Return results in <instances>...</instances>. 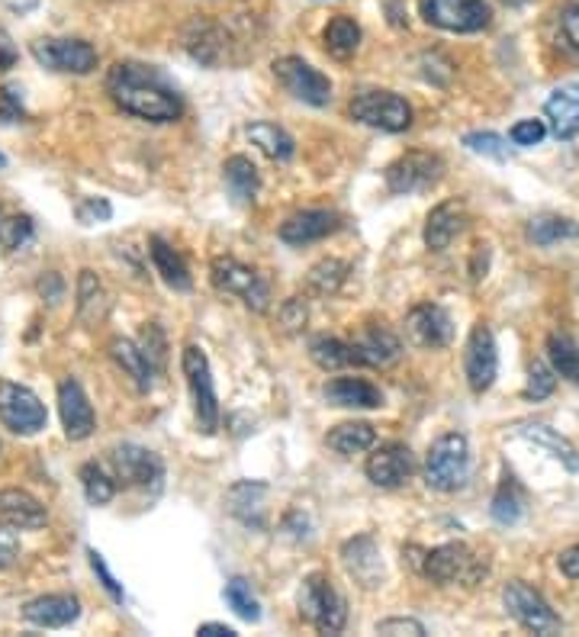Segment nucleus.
I'll return each mask as SVG.
<instances>
[{
    "label": "nucleus",
    "instance_id": "1",
    "mask_svg": "<svg viewBox=\"0 0 579 637\" xmlns=\"http://www.w3.org/2000/svg\"><path fill=\"white\" fill-rule=\"evenodd\" d=\"M106 91L123 113L148 123H174L184 110L165 78L136 62H120L113 68L106 78Z\"/></svg>",
    "mask_w": 579,
    "mask_h": 637
},
{
    "label": "nucleus",
    "instance_id": "2",
    "mask_svg": "<svg viewBox=\"0 0 579 637\" xmlns=\"http://www.w3.org/2000/svg\"><path fill=\"white\" fill-rule=\"evenodd\" d=\"M471 480V444L461 432L442 435L425 458V483L438 493H457Z\"/></svg>",
    "mask_w": 579,
    "mask_h": 637
},
{
    "label": "nucleus",
    "instance_id": "3",
    "mask_svg": "<svg viewBox=\"0 0 579 637\" xmlns=\"http://www.w3.org/2000/svg\"><path fill=\"white\" fill-rule=\"evenodd\" d=\"M300 615L309 621L319 635H341L344 621H348V603L339 589L332 586L329 576L312 573L300 586Z\"/></svg>",
    "mask_w": 579,
    "mask_h": 637
},
{
    "label": "nucleus",
    "instance_id": "4",
    "mask_svg": "<svg viewBox=\"0 0 579 637\" xmlns=\"http://www.w3.org/2000/svg\"><path fill=\"white\" fill-rule=\"evenodd\" d=\"M209 280H213L216 290L239 297V300L245 302L248 309H255V312H268V306H271V287H268V280L255 268L236 261V258H226V255L213 258Z\"/></svg>",
    "mask_w": 579,
    "mask_h": 637
},
{
    "label": "nucleus",
    "instance_id": "5",
    "mask_svg": "<svg viewBox=\"0 0 579 637\" xmlns=\"http://www.w3.org/2000/svg\"><path fill=\"white\" fill-rule=\"evenodd\" d=\"M422 20L444 33H479L493 23L486 0H418Z\"/></svg>",
    "mask_w": 579,
    "mask_h": 637
},
{
    "label": "nucleus",
    "instance_id": "6",
    "mask_svg": "<svg viewBox=\"0 0 579 637\" xmlns=\"http://www.w3.org/2000/svg\"><path fill=\"white\" fill-rule=\"evenodd\" d=\"M503 603H506V612H509L511 618H515L525 631H531V635H557V631L564 628L560 615H557V612L547 605L545 596H541L538 589H531L525 579L506 583Z\"/></svg>",
    "mask_w": 579,
    "mask_h": 637
},
{
    "label": "nucleus",
    "instance_id": "7",
    "mask_svg": "<svg viewBox=\"0 0 579 637\" xmlns=\"http://www.w3.org/2000/svg\"><path fill=\"white\" fill-rule=\"evenodd\" d=\"M418 573H422L425 579H432L435 586H451V583H467V586H474L479 579V573H483V564L474 557V551H471L467 544L451 541V544L425 551L422 571Z\"/></svg>",
    "mask_w": 579,
    "mask_h": 637
},
{
    "label": "nucleus",
    "instance_id": "8",
    "mask_svg": "<svg viewBox=\"0 0 579 637\" xmlns=\"http://www.w3.org/2000/svg\"><path fill=\"white\" fill-rule=\"evenodd\" d=\"M180 368H184L190 397H194L197 422H200V429H204L206 435H213V432L219 429V400H216V383H213V373H209V361H206L204 348L187 345L184 355H180Z\"/></svg>",
    "mask_w": 579,
    "mask_h": 637
},
{
    "label": "nucleus",
    "instance_id": "9",
    "mask_svg": "<svg viewBox=\"0 0 579 637\" xmlns=\"http://www.w3.org/2000/svg\"><path fill=\"white\" fill-rule=\"evenodd\" d=\"M351 120L383 130V133H406L412 126V106L393 91H368L351 101Z\"/></svg>",
    "mask_w": 579,
    "mask_h": 637
},
{
    "label": "nucleus",
    "instance_id": "10",
    "mask_svg": "<svg viewBox=\"0 0 579 637\" xmlns=\"http://www.w3.org/2000/svg\"><path fill=\"white\" fill-rule=\"evenodd\" d=\"M444 177V158L432 152H406L386 168V191L410 197V194H425Z\"/></svg>",
    "mask_w": 579,
    "mask_h": 637
},
{
    "label": "nucleus",
    "instance_id": "11",
    "mask_svg": "<svg viewBox=\"0 0 579 637\" xmlns=\"http://www.w3.org/2000/svg\"><path fill=\"white\" fill-rule=\"evenodd\" d=\"M0 422L13 435H35L45 429L49 412L30 387L13 383V380H0Z\"/></svg>",
    "mask_w": 579,
    "mask_h": 637
},
{
    "label": "nucleus",
    "instance_id": "12",
    "mask_svg": "<svg viewBox=\"0 0 579 637\" xmlns=\"http://www.w3.org/2000/svg\"><path fill=\"white\" fill-rule=\"evenodd\" d=\"M30 52L39 65L59 74H91L101 62L97 49L84 39H35Z\"/></svg>",
    "mask_w": 579,
    "mask_h": 637
},
{
    "label": "nucleus",
    "instance_id": "13",
    "mask_svg": "<svg viewBox=\"0 0 579 637\" xmlns=\"http://www.w3.org/2000/svg\"><path fill=\"white\" fill-rule=\"evenodd\" d=\"M273 74L287 88V94H293L297 101L309 103V106H325V103L332 101V81L319 68H312L303 59H297V55L277 59L273 62Z\"/></svg>",
    "mask_w": 579,
    "mask_h": 637
},
{
    "label": "nucleus",
    "instance_id": "14",
    "mask_svg": "<svg viewBox=\"0 0 579 637\" xmlns=\"http://www.w3.org/2000/svg\"><path fill=\"white\" fill-rule=\"evenodd\" d=\"M110 464L116 470V476L126 483V486H138V490H148V486H162V476H165V464L155 451L133 444V441H123L110 451Z\"/></svg>",
    "mask_w": 579,
    "mask_h": 637
},
{
    "label": "nucleus",
    "instance_id": "15",
    "mask_svg": "<svg viewBox=\"0 0 579 637\" xmlns=\"http://www.w3.org/2000/svg\"><path fill=\"white\" fill-rule=\"evenodd\" d=\"M464 373L474 393H486L496 383L499 373V355H496V338L489 332V326L477 322L474 332L467 338V351H464Z\"/></svg>",
    "mask_w": 579,
    "mask_h": 637
},
{
    "label": "nucleus",
    "instance_id": "16",
    "mask_svg": "<svg viewBox=\"0 0 579 637\" xmlns=\"http://www.w3.org/2000/svg\"><path fill=\"white\" fill-rule=\"evenodd\" d=\"M406 336L415 348L422 351H435V348H444L451 345L454 338V322L451 316L444 312L442 306L435 302H422L415 306L410 316H406Z\"/></svg>",
    "mask_w": 579,
    "mask_h": 637
},
{
    "label": "nucleus",
    "instance_id": "17",
    "mask_svg": "<svg viewBox=\"0 0 579 637\" xmlns=\"http://www.w3.org/2000/svg\"><path fill=\"white\" fill-rule=\"evenodd\" d=\"M368 480L380 486V490H396L403 486L415 470V461H412V451L403 444V441H390V444H380L374 454L368 458Z\"/></svg>",
    "mask_w": 579,
    "mask_h": 637
},
{
    "label": "nucleus",
    "instance_id": "18",
    "mask_svg": "<svg viewBox=\"0 0 579 637\" xmlns=\"http://www.w3.org/2000/svg\"><path fill=\"white\" fill-rule=\"evenodd\" d=\"M59 415H62V429L71 441H84L94 435L97 419H94V405L87 400L84 387L77 380H62L59 383Z\"/></svg>",
    "mask_w": 579,
    "mask_h": 637
},
{
    "label": "nucleus",
    "instance_id": "19",
    "mask_svg": "<svg viewBox=\"0 0 579 637\" xmlns=\"http://www.w3.org/2000/svg\"><path fill=\"white\" fill-rule=\"evenodd\" d=\"M341 564L348 576L361 589H376L383 583V561H380V544L371 535H358L344 541L341 547Z\"/></svg>",
    "mask_w": 579,
    "mask_h": 637
},
{
    "label": "nucleus",
    "instance_id": "20",
    "mask_svg": "<svg viewBox=\"0 0 579 637\" xmlns=\"http://www.w3.org/2000/svg\"><path fill=\"white\" fill-rule=\"evenodd\" d=\"M23 618L35 625V628H69L81 618V603L69 596V593H49V596H39L23 605Z\"/></svg>",
    "mask_w": 579,
    "mask_h": 637
},
{
    "label": "nucleus",
    "instance_id": "21",
    "mask_svg": "<svg viewBox=\"0 0 579 637\" xmlns=\"http://www.w3.org/2000/svg\"><path fill=\"white\" fill-rule=\"evenodd\" d=\"M339 213H332V209H303V213L290 216L277 235L287 245H309V242H319L325 235L339 233Z\"/></svg>",
    "mask_w": 579,
    "mask_h": 637
},
{
    "label": "nucleus",
    "instance_id": "22",
    "mask_svg": "<svg viewBox=\"0 0 579 637\" xmlns=\"http://www.w3.org/2000/svg\"><path fill=\"white\" fill-rule=\"evenodd\" d=\"M0 522L13 525L17 532H33L49 522V512L27 490H0Z\"/></svg>",
    "mask_w": 579,
    "mask_h": 637
},
{
    "label": "nucleus",
    "instance_id": "23",
    "mask_svg": "<svg viewBox=\"0 0 579 637\" xmlns=\"http://www.w3.org/2000/svg\"><path fill=\"white\" fill-rule=\"evenodd\" d=\"M464 226H467V209H464V203H438V206L428 213V219H425V245H428L432 251H444V248H451V242H454L457 235L464 233Z\"/></svg>",
    "mask_w": 579,
    "mask_h": 637
},
{
    "label": "nucleus",
    "instance_id": "24",
    "mask_svg": "<svg viewBox=\"0 0 579 637\" xmlns=\"http://www.w3.org/2000/svg\"><path fill=\"white\" fill-rule=\"evenodd\" d=\"M545 116L550 123V133L564 142H570L579 133V81H570L557 88L545 103Z\"/></svg>",
    "mask_w": 579,
    "mask_h": 637
},
{
    "label": "nucleus",
    "instance_id": "25",
    "mask_svg": "<svg viewBox=\"0 0 579 637\" xmlns=\"http://www.w3.org/2000/svg\"><path fill=\"white\" fill-rule=\"evenodd\" d=\"M322 397L329 405H341V409H380L383 405V393L380 387L361 380V377H335L322 387Z\"/></svg>",
    "mask_w": 579,
    "mask_h": 637
},
{
    "label": "nucleus",
    "instance_id": "26",
    "mask_svg": "<svg viewBox=\"0 0 579 637\" xmlns=\"http://www.w3.org/2000/svg\"><path fill=\"white\" fill-rule=\"evenodd\" d=\"M351 345H354L358 364H364V368H390V364H396L400 355H403L400 338L393 336L390 329H380V326L364 329Z\"/></svg>",
    "mask_w": 579,
    "mask_h": 637
},
{
    "label": "nucleus",
    "instance_id": "27",
    "mask_svg": "<svg viewBox=\"0 0 579 637\" xmlns=\"http://www.w3.org/2000/svg\"><path fill=\"white\" fill-rule=\"evenodd\" d=\"M265 496H268V486H265V483L241 480V483H236V486L226 493V503H229V512L239 518L241 525L261 532V528H268V518H265Z\"/></svg>",
    "mask_w": 579,
    "mask_h": 637
},
{
    "label": "nucleus",
    "instance_id": "28",
    "mask_svg": "<svg viewBox=\"0 0 579 637\" xmlns=\"http://www.w3.org/2000/svg\"><path fill=\"white\" fill-rule=\"evenodd\" d=\"M110 358L116 361V368L136 383L138 393H148V390H152L155 368H152L148 355L142 351V345L130 341V338H113V341H110Z\"/></svg>",
    "mask_w": 579,
    "mask_h": 637
},
{
    "label": "nucleus",
    "instance_id": "29",
    "mask_svg": "<svg viewBox=\"0 0 579 637\" xmlns=\"http://www.w3.org/2000/svg\"><path fill=\"white\" fill-rule=\"evenodd\" d=\"M148 255H152V265H155V270L162 274V280L168 284L170 290L187 294V290L194 287L190 270H187V265H184V258L170 248L165 238L152 235V242H148Z\"/></svg>",
    "mask_w": 579,
    "mask_h": 637
},
{
    "label": "nucleus",
    "instance_id": "30",
    "mask_svg": "<svg viewBox=\"0 0 579 637\" xmlns=\"http://www.w3.org/2000/svg\"><path fill=\"white\" fill-rule=\"evenodd\" d=\"M518 435L528 438L531 444H538V448H545L550 451L564 468L570 470V473H577L579 470V451L577 444L570 441V438H564L560 432H554L550 425H541V422H531V425H521L518 429Z\"/></svg>",
    "mask_w": 579,
    "mask_h": 637
},
{
    "label": "nucleus",
    "instance_id": "31",
    "mask_svg": "<svg viewBox=\"0 0 579 637\" xmlns=\"http://www.w3.org/2000/svg\"><path fill=\"white\" fill-rule=\"evenodd\" d=\"M245 133L251 138V145H258V148H261L268 158H273V162H290L293 152H297V142L290 138V133H283L277 123H268V120L251 123Z\"/></svg>",
    "mask_w": 579,
    "mask_h": 637
},
{
    "label": "nucleus",
    "instance_id": "32",
    "mask_svg": "<svg viewBox=\"0 0 579 637\" xmlns=\"http://www.w3.org/2000/svg\"><path fill=\"white\" fill-rule=\"evenodd\" d=\"M110 309L106 290L94 270H81L77 277V319L81 322H101Z\"/></svg>",
    "mask_w": 579,
    "mask_h": 637
},
{
    "label": "nucleus",
    "instance_id": "33",
    "mask_svg": "<svg viewBox=\"0 0 579 637\" xmlns=\"http://www.w3.org/2000/svg\"><path fill=\"white\" fill-rule=\"evenodd\" d=\"M309 358L316 361V368L322 370H341L358 364V355H354V345L351 341H341L332 336H319L309 341Z\"/></svg>",
    "mask_w": 579,
    "mask_h": 637
},
{
    "label": "nucleus",
    "instance_id": "34",
    "mask_svg": "<svg viewBox=\"0 0 579 637\" xmlns=\"http://www.w3.org/2000/svg\"><path fill=\"white\" fill-rule=\"evenodd\" d=\"M329 448L332 451H339L344 458H351V454H364V451H371L376 441V432L368 425V422H341L335 425L332 432H329Z\"/></svg>",
    "mask_w": 579,
    "mask_h": 637
},
{
    "label": "nucleus",
    "instance_id": "35",
    "mask_svg": "<svg viewBox=\"0 0 579 637\" xmlns=\"http://www.w3.org/2000/svg\"><path fill=\"white\" fill-rule=\"evenodd\" d=\"M223 171H226V184H229L232 197L239 203H255L258 187H261V177H258V168L251 165V158L232 155V158L223 165Z\"/></svg>",
    "mask_w": 579,
    "mask_h": 637
},
{
    "label": "nucleus",
    "instance_id": "36",
    "mask_svg": "<svg viewBox=\"0 0 579 637\" xmlns=\"http://www.w3.org/2000/svg\"><path fill=\"white\" fill-rule=\"evenodd\" d=\"M348 270H351L348 261H341V258H322L309 268L307 287L316 297H335L348 280Z\"/></svg>",
    "mask_w": 579,
    "mask_h": 637
},
{
    "label": "nucleus",
    "instance_id": "37",
    "mask_svg": "<svg viewBox=\"0 0 579 637\" xmlns=\"http://www.w3.org/2000/svg\"><path fill=\"white\" fill-rule=\"evenodd\" d=\"M489 512H493V518H496L499 525H515V522L521 518V512H525V493H521V486H518V480H515L511 473L503 476V483H499V490H496V496H493Z\"/></svg>",
    "mask_w": 579,
    "mask_h": 637
},
{
    "label": "nucleus",
    "instance_id": "38",
    "mask_svg": "<svg viewBox=\"0 0 579 637\" xmlns=\"http://www.w3.org/2000/svg\"><path fill=\"white\" fill-rule=\"evenodd\" d=\"M528 238L541 248H550L557 242H570L579 238V223L567 219V216H538L528 223Z\"/></svg>",
    "mask_w": 579,
    "mask_h": 637
},
{
    "label": "nucleus",
    "instance_id": "39",
    "mask_svg": "<svg viewBox=\"0 0 579 637\" xmlns=\"http://www.w3.org/2000/svg\"><path fill=\"white\" fill-rule=\"evenodd\" d=\"M325 49L335 55V59H351L358 49H361V27L351 20V17H335L329 27H325Z\"/></svg>",
    "mask_w": 579,
    "mask_h": 637
},
{
    "label": "nucleus",
    "instance_id": "40",
    "mask_svg": "<svg viewBox=\"0 0 579 637\" xmlns=\"http://www.w3.org/2000/svg\"><path fill=\"white\" fill-rule=\"evenodd\" d=\"M547 361H550V368L557 370L560 377L579 383V348L573 338L560 336V332H554V336L547 338Z\"/></svg>",
    "mask_w": 579,
    "mask_h": 637
},
{
    "label": "nucleus",
    "instance_id": "41",
    "mask_svg": "<svg viewBox=\"0 0 579 637\" xmlns=\"http://www.w3.org/2000/svg\"><path fill=\"white\" fill-rule=\"evenodd\" d=\"M226 603H229V608L239 615V618H245V621H258L261 618V605H258V596L251 593V583L245 579V576H232L229 583H226Z\"/></svg>",
    "mask_w": 579,
    "mask_h": 637
},
{
    "label": "nucleus",
    "instance_id": "42",
    "mask_svg": "<svg viewBox=\"0 0 579 637\" xmlns=\"http://www.w3.org/2000/svg\"><path fill=\"white\" fill-rule=\"evenodd\" d=\"M81 486H84V496H87V503L91 505H106L113 496H116V486H113V480L103 473L97 464H84L81 468Z\"/></svg>",
    "mask_w": 579,
    "mask_h": 637
},
{
    "label": "nucleus",
    "instance_id": "43",
    "mask_svg": "<svg viewBox=\"0 0 579 637\" xmlns=\"http://www.w3.org/2000/svg\"><path fill=\"white\" fill-rule=\"evenodd\" d=\"M464 145H467L474 155H483V158H496V162H506V158H509L506 138L496 133H467L464 135Z\"/></svg>",
    "mask_w": 579,
    "mask_h": 637
},
{
    "label": "nucleus",
    "instance_id": "44",
    "mask_svg": "<svg viewBox=\"0 0 579 637\" xmlns=\"http://www.w3.org/2000/svg\"><path fill=\"white\" fill-rule=\"evenodd\" d=\"M557 370L547 368L545 361H535L528 370V383H525V397L528 400H547L554 390H557Z\"/></svg>",
    "mask_w": 579,
    "mask_h": 637
},
{
    "label": "nucleus",
    "instance_id": "45",
    "mask_svg": "<svg viewBox=\"0 0 579 637\" xmlns=\"http://www.w3.org/2000/svg\"><path fill=\"white\" fill-rule=\"evenodd\" d=\"M142 351L148 355V361H152V368L162 370L165 368V358H168V341H165V332L152 322V326H145V332H142Z\"/></svg>",
    "mask_w": 579,
    "mask_h": 637
},
{
    "label": "nucleus",
    "instance_id": "46",
    "mask_svg": "<svg viewBox=\"0 0 579 637\" xmlns=\"http://www.w3.org/2000/svg\"><path fill=\"white\" fill-rule=\"evenodd\" d=\"M418 65H422V74H425L432 84H438V88H447L451 78H454V65H451V59H444L442 52H425Z\"/></svg>",
    "mask_w": 579,
    "mask_h": 637
},
{
    "label": "nucleus",
    "instance_id": "47",
    "mask_svg": "<svg viewBox=\"0 0 579 637\" xmlns=\"http://www.w3.org/2000/svg\"><path fill=\"white\" fill-rule=\"evenodd\" d=\"M30 235H33V219L30 216H13V219H7L0 242H3L7 251H17V248H23L30 242Z\"/></svg>",
    "mask_w": 579,
    "mask_h": 637
},
{
    "label": "nucleus",
    "instance_id": "48",
    "mask_svg": "<svg viewBox=\"0 0 579 637\" xmlns=\"http://www.w3.org/2000/svg\"><path fill=\"white\" fill-rule=\"evenodd\" d=\"M87 557H91V571L97 573V579H101L103 589L110 593V599H113V603H123V599H126V593H123V586L116 583V576L110 573V567H106V561H103L101 551H94V547H91V551H87Z\"/></svg>",
    "mask_w": 579,
    "mask_h": 637
},
{
    "label": "nucleus",
    "instance_id": "49",
    "mask_svg": "<svg viewBox=\"0 0 579 637\" xmlns=\"http://www.w3.org/2000/svg\"><path fill=\"white\" fill-rule=\"evenodd\" d=\"M376 635L422 637L425 635V625H422V621H415V618H383V621H376Z\"/></svg>",
    "mask_w": 579,
    "mask_h": 637
},
{
    "label": "nucleus",
    "instance_id": "50",
    "mask_svg": "<svg viewBox=\"0 0 579 637\" xmlns=\"http://www.w3.org/2000/svg\"><path fill=\"white\" fill-rule=\"evenodd\" d=\"M545 135H547L545 120H521V123H515V126H511L509 138L515 142V145L528 148V145H538Z\"/></svg>",
    "mask_w": 579,
    "mask_h": 637
},
{
    "label": "nucleus",
    "instance_id": "51",
    "mask_svg": "<svg viewBox=\"0 0 579 637\" xmlns=\"http://www.w3.org/2000/svg\"><path fill=\"white\" fill-rule=\"evenodd\" d=\"M307 302L300 300V297L283 302V306H280V326H283V332H300V329L307 326Z\"/></svg>",
    "mask_w": 579,
    "mask_h": 637
},
{
    "label": "nucleus",
    "instance_id": "52",
    "mask_svg": "<svg viewBox=\"0 0 579 637\" xmlns=\"http://www.w3.org/2000/svg\"><path fill=\"white\" fill-rule=\"evenodd\" d=\"M77 219L84 223V226H94V223H106L110 216H113V206L106 201H97V197H87V201L77 203Z\"/></svg>",
    "mask_w": 579,
    "mask_h": 637
},
{
    "label": "nucleus",
    "instance_id": "53",
    "mask_svg": "<svg viewBox=\"0 0 579 637\" xmlns=\"http://www.w3.org/2000/svg\"><path fill=\"white\" fill-rule=\"evenodd\" d=\"M560 39H564V45L579 55V3L573 7H567L564 13H560Z\"/></svg>",
    "mask_w": 579,
    "mask_h": 637
},
{
    "label": "nucleus",
    "instance_id": "54",
    "mask_svg": "<svg viewBox=\"0 0 579 637\" xmlns=\"http://www.w3.org/2000/svg\"><path fill=\"white\" fill-rule=\"evenodd\" d=\"M17 557H20V537H17V528L0 522V571L10 567Z\"/></svg>",
    "mask_w": 579,
    "mask_h": 637
},
{
    "label": "nucleus",
    "instance_id": "55",
    "mask_svg": "<svg viewBox=\"0 0 579 637\" xmlns=\"http://www.w3.org/2000/svg\"><path fill=\"white\" fill-rule=\"evenodd\" d=\"M557 564H560V571L564 576H570V579H579V544L577 547H567L560 557H557Z\"/></svg>",
    "mask_w": 579,
    "mask_h": 637
},
{
    "label": "nucleus",
    "instance_id": "56",
    "mask_svg": "<svg viewBox=\"0 0 579 637\" xmlns=\"http://www.w3.org/2000/svg\"><path fill=\"white\" fill-rule=\"evenodd\" d=\"M39 294L49 297V302H59L62 300V280H59L55 274H45V277L39 280Z\"/></svg>",
    "mask_w": 579,
    "mask_h": 637
},
{
    "label": "nucleus",
    "instance_id": "57",
    "mask_svg": "<svg viewBox=\"0 0 579 637\" xmlns=\"http://www.w3.org/2000/svg\"><path fill=\"white\" fill-rule=\"evenodd\" d=\"M17 65V45L10 42V35L0 30V71Z\"/></svg>",
    "mask_w": 579,
    "mask_h": 637
},
{
    "label": "nucleus",
    "instance_id": "58",
    "mask_svg": "<svg viewBox=\"0 0 579 637\" xmlns=\"http://www.w3.org/2000/svg\"><path fill=\"white\" fill-rule=\"evenodd\" d=\"M383 7H386V13H390V23H393L396 30H403V27H406V7H403L400 0H383Z\"/></svg>",
    "mask_w": 579,
    "mask_h": 637
},
{
    "label": "nucleus",
    "instance_id": "59",
    "mask_svg": "<svg viewBox=\"0 0 579 637\" xmlns=\"http://www.w3.org/2000/svg\"><path fill=\"white\" fill-rule=\"evenodd\" d=\"M197 635L200 637H236L239 631H236V628H229V625H216V621H209V625H200V628H197Z\"/></svg>",
    "mask_w": 579,
    "mask_h": 637
},
{
    "label": "nucleus",
    "instance_id": "60",
    "mask_svg": "<svg viewBox=\"0 0 579 637\" xmlns=\"http://www.w3.org/2000/svg\"><path fill=\"white\" fill-rule=\"evenodd\" d=\"M39 3H42V0H3V7H7L10 13H20V17H23V13H33Z\"/></svg>",
    "mask_w": 579,
    "mask_h": 637
},
{
    "label": "nucleus",
    "instance_id": "61",
    "mask_svg": "<svg viewBox=\"0 0 579 637\" xmlns=\"http://www.w3.org/2000/svg\"><path fill=\"white\" fill-rule=\"evenodd\" d=\"M3 226H7V216H3V209H0V238H3Z\"/></svg>",
    "mask_w": 579,
    "mask_h": 637
},
{
    "label": "nucleus",
    "instance_id": "62",
    "mask_svg": "<svg viewBox=\"0 0 579 637\" xmlns=\"http://www.w3.org/2000/svg\"><path fill=\"white\" fill-rule=\"evenodd\" d=\"M7 168V158H3V155H0V171Z\"/></svg>",
    "mask_w": 579,
    "mask_h": 637
},
{
    "label": "nucleus",
    "instance_id": "63",
    "mask_svg": "<svg viewBox=\"0 0 579 637\" xmlns=\"http://www.w3.org/2000/svg\"><path fill=\"white\" fill-rule=\"evenodd\" d=\"M506 3H525V0H506Z\"/></svg>",
    "mask_w": 579,
    "mask_h": 637
}]
</instances>
